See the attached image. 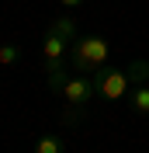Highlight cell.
<instances>
[{"instance_id": "6da1fadb", "label": "cell", "mask_w": 149, "mask_h": 153, "mask_svg": "<svg viewBox=\"0 0 149 153\" xmlns=\"http://www.w3.org/2000/svg\"><path fill=\"white\" fill-rule=\"evenodd\" d=\"M69 63L76 66V73L94 76L111 63V42L104 35H76L69 42Z\"/></svg>"}, {"instance_id": "7a4b0ae2", "label": "cell", "mask_w": 149, "mask_h": 153, "mask_svg": "<svg viewBox=\"0 0 149 153\" xmlns=\"http://www.w3.org/2000/svg\"><path fill=\"white\" fill-rule=\"evenodd\" d=\"M94 87H97V97H104V101H121V97H128L132 80H128L125 70H118V66L108 63L104 70L94 73Z\"/></svg>"}, {"instance_id": "3957f363", "label": "cell", "mask_w": 149, "mask_h": 153, "mask_svg": "<svg viewBox=\"0 0 149 153\" xmlns=\"http://www.w3.org/2000/svg\"><path fill=\"white\" fill-rule=\"evenodd\" d=\"M63 97L69 101V105H90L94 97H97L94 76H87V73H76V76H69V80H66V87H63Z\"/></svg>"}, {"instance_id": "277c9868", "label": "cell", "mask_w": 149, "mask_h": 153, "mask_svg": "<svg viewBox=\"0 0 149 153\" xmlns=\"http://www.w3.org/2000/svg\"><path fill=\"white\" fill-rule=\"evenodd\" d=\"M66 63H69V42H63V38L45 31V42H42V66H45V73L66 66Z\"/></svg>"}, {"instance_id": "5b68a950", "label": "cell", "mask_w": 149, "mask_h": 153, "mask_svg": "<svg viewBox=\"0 0 149 153\" xmlns=\"http://www.w3.org/2000/svg\"><path fill=\"white\" fill-rule=\"evenodd\" d=\"M49 35L63 38V42H73V38L80 35V28H76V18H73V14H59V18H52V25H49Z\"/></svg>"}, {"instance_id": "8992f818", "label": "cell", "mask_w": 149, "mask_h": 153, "mask_svg": "<svg viewBox=\"0 0 149 153\" xmlns=\"http://www.w3.org/2000/svg\"><path fill=\"white\" fill-rule=\"evenodd\" d=\"M125 101H128L132 115H139V118H146V115H149V84H139V87H132Z\"/></svg>"}, {"instance_id": "52a82bcc", "label": "cell", "mask_w": 149, "mask_h": 153, "mask_svg": "<svg viewBox=\"0 0 149 153\" xmlns=\"http://www.w3.org/2000/svg\"><path fill=\"white\" fill-rule=\"evenodd\" d=\"M125 73H128L132 87H139V84H149V59H132L128 66H125Z\"/></svg>"}, {"instance_id": "ba28073f", "label": "cell", "mask_w": 149, "mask_h": 153, "mask_svg": "<svg viewBox=\"0 0 149 153\" xmlns=\"http://www.w3.org/2000/svg\"><path fill=\"white\" fill-rule=\"evenodd\" d=\"M35 153H66V143L59 139L56 132H45V136H38V143H35Z\"/></svg>"}, {"instance_id": "9c48e42d", "label": "cell", "mask_w": 149, "mask_h": 153, "mask_svg": "<svg viewBox=\"0 0 149 153\" xmlns=\"http://www.w3.org/2000/svg\"><path fill=\"white\" fill-rule=\"evenodd\" d=\"M83 118H87V105H69L66 101L63 115H59V125H80Z\"/></svg>"}, {"instance_id": "30bf717a", "label": "cell", "mask_w": 149, "mask_h": 153, "mask_svg": "<svg viewBox=\"0 0 149 153\" xmlns=\"http://www.w3.org/2000/svg\"><path fill=\"white\" fill-rule=\"evenodd\" d=\"M66 80H69V73H66V66L52 70V73H49V91H56V94H63V87H66Z\"/></svg>"}, {"instance_id": "8fae6325", "label": "cell", "mask_w": 149, "mask_h": 153, "mask_svg": "<svg viewBox=\"0 0 149 153\" xmlns=\"http://www.w3.org/2000/svg\"><path fill=\"white\" fill-rule=\"evenodd\" d=\"M18 59H21V49H18V45H10V42H7V45H0V66H14Z\"/></svg>"}, {"instance_id": "7c38bea8", "label": "cell", "mask_w": 149, "mask_h": 153, "mask_svg": "<svg viewBox=\"0 0 149 153\" xmlns=\"http://www.w3.org/2000/svg\"><path fill=\"white\" fill-rule=\"evenodd\" d=\"M59 4H63L66 10H73V7H83V0H59Z\"/></svg>"}]
</instances>
